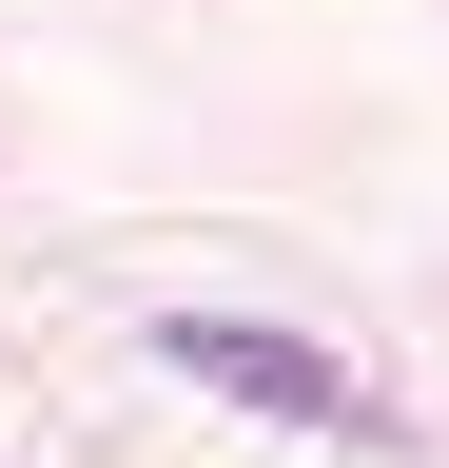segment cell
I'll return each mask as SVG.
<instances>
[{
  "mask_svg": "<svg viewBox=\"0 0 449 468\" xmlns=\"http://www.w3.org/2000/svg\"><path fill=\"white\" fill-rule=\"evenodd\" d=\"M156 371H196L215 410H273V430H371L352 371H332L313 332H273V313H156Z\"/></svg>",
  "mask_w": 449,
  "mask_h": 468,
  "instance_id": "cell-1",
  "label": "cell"
}]
</instances>
